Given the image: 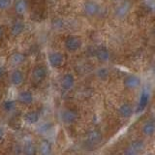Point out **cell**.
<instances>
[{"label":"cell","instance_id":"1","mask_svg":"<svg viewBox=\"0 0 155 155\" xmlns=\"http://www.w3.org/2000/svg\"><path fill=\"white\" fill-rule=\"evenodd\" d=\"M82 46V41L81 37L76 35L68 36L64 41V47L69 52H76L80 50Z\"/></svg>","mask_w":155,"mask_h":155},{"label":"cell","instance_id":"2","mask_svg":"<svg viewBox=\"0 0 155 155\" xmlns=\"http://www.w3.org/2000/svg\"><path fill=\"white\" fill-rule=\"evenodd\" d=\"M131 9H132V2L129 0H124L115 8L114 15L118 19H124L129 15Z\"/></svg>","mask_w":155,"mask_h":155},{"label":"cell","instance_id":"3","mask_svg":"<svg viewBox=\"0 0 155 155\" xmlns=\"http://www.w3.org/2000/svg\"><path fill=\"white\" fill-rule=\"evenodd\" d=\"M101 6L94 0H87L84 4V12L88 17H96L101 12Z\"/></svg>","mask_w":155,"mask_h":155},{"label":"cell","instance_id":"4","mask_svg":"<svg viewBox=\"0 0 155 155\" xmlns=\"http://www.w3.org/2000/svg\"><path fill=\"white\" fill-rule=\"evenodd\" d=\"M48 76V69L45 65H36L35 67L32 69V81L36 84L39 82H42L44 80H46V78Z\"/></svg>","mask_w":155,"mask_h":155},{"label":"cell","instance_id":"5","mask_svg":"<svg viewBox=\"0 0 155 155\" xmlns=\"http://www.w3.org/2000/svg\"><path fill=\"white\" fill-rule=\"evenodd\" d=\"M142 84V79L137 75H128L123 80V86L128 90H135Z\"/></svg>","mask_w":155,"mask_h":155},{"label":"cell","instance_id":"6","mask_svg":"<svg viewBox=\"0 0 155 155\" xmlns=\"http://www.w3.org/2000/svg\"><path fill=\"white\" fill-rule=\"evenodd\" d=\"M145 148V143L142 140H135L125 148V154H140Z\"/></svg>","mask_w":155,"mask_h":155},{"label":"cell","instance_id":"7","mask_svg":"<svg viewBox=\"0 0 155 155\" xmlns=\"http://www.w3.org/2000/svg\"><path fill=\"white\" fill-rule=\"evenodd\" d=\"M48 63L52 68H59L65 62V57L60 51H52L48 56Z\"/></svg>","mask_w":155,"mask_h":155},{"label":"cell","instance_id":"8","mask_svg":"<svg viewBox=\"0 0 155 155\" xmlns=\"http://www.w3.org/2000/svg\"><path fill=\"white\" fill-rule=\"evenodd\" d=\"M61 121L66 125L74 124L79 118V114L74 110H65L61 113Z\"/></svg>","mask_w":155,"mask_h":155},{"label":"cell","instance_id":"9","mask_svg":"<svg viewBox=\"0 0 155 155\" xmlns=\"http://www.w3.org/2000/svg\"><path fill=\"white\" fill-rule=\"evenodd\" d=\"M117 114L119 115V117L123 119H128L133 116V114H135V110L131 104L123 103L122 105H120L119 108L117 109Z\"/></svg>","mask_w":155,"mask_h":155},{"label":"cell","instance_id":"10","mask_svg":"<svg viewBox=\"0 0 155 155\" xmlns=\"http://www.w3.org/2000/svg\"><path fill=\"white\" fill-rule=\"evenodd\" d=\"M86 140L92 145L100 144L102 143V140H103V134L98 129H92L87 133Z\"/></svg>","mask_w":155,"mask_h":155},{"label":"cell","instance_id":"11","mask_svg":"<svg viewBox=\"0 0 155 155\" xmlns=\"http://www.w3.org/2000/svg\"><path fill=\"white\" fill-rule=\"evenodd\" d=\"M75 85V77L71 73H66L63 75L60 80V86L63 90H71Z\"/></svg>","mask_w":155,"mask_h":155},{"label":"cell","instance_id":"12","mask_svg":"<svg viewBox=\"0 0 155 155\" xmlns=\"http://www.w3.org/2000/svg\"><path fill=\"white\" fill-rule=\"evenodd\" d=\"M40 113L37 110H28L22 116L23 122L27 125H33L39 122L40 120Z\"/></svg>","mask_w":155,"mask_h":155},{"label":"cell","instance_id":"13","mask_svg":"<svg viewBox=\"0 0 155 155\" xmlns=\"http://www.w3.org/2000/svg\"><path fill=\"white\" fill-rule=\"evenodd\" d=\"M24 81V74L21 70L15 69L10 74V82L14 86H19L23 84Z\"/></svg>","mask_w":155,"mask_h":155},{"label":"cell","instance_id":"14","mask_svg":"<svg viewBox=\"0 0 155 155\" xmlns=\"http://www.w3.org/2000/svg\"><path fill=\"white\" fill-rule=\"evenodd\" d=\"M149 99H150V95L147 90H143L142 92V94L140 96V99L138 102V105H137V108H136V113H142V111L144 110V109L147 108L148 103H149Z\"/></svg>","mask_w":155,"mask_h":155},{"label":"cell","instance_id":"15","mask_svg":"<svg viewBox=\"0 0 155 155\" xmlns=\"http://www.w3.org/2000/svg\"><path fill=\"white\" fill-rule=\"evenodd\" d=\"M34 98L32 93L29 90H23L21 91L18 95V102L19 104L24 106H29L33 103Z\"/></svg>","mask_w":155,"mask_h":155},{"label":"cell","instance_id":"16","mask_svg":"<svg viewBox=\"0 0 155 155\" xmlns=\"http://www.w3.org/2000/svg\"><path fill=\"white\" fill-rule=\"evenodd\" d=\"M96 58L100 62H107L110 59V51L109 48L105 46H100L97 48L96 52H95Z\"/></svg>","mask_w":155,"mask_h":155},{"label":"cell","instance_id":"17","mask_svg":"<svg viewBox=\"0 0 155 155\" xmlns=\"http://www.w3.org/2000/svg\"><path fill=\"white\" fill-rule=\"evenodd\" d=\"M26 60V56L23 54L22 52H14L11 54V56L9 57V62L10 64L17 67L23 64Z\"/></svg>","mask_w":155,"mask_h":155},{"label":"cell","instance_id":"18","mask_svg":"<svg viewBox=\"0 0 155 155\" xmlns=\"http://www.w3.org/2000/svg\"><path fill=\"white\" fill-rule=\"evenodd\" d=\"M25 29V24L21 21H14V23L11 25L10 28V33L13 37H18L24 31Z\"/></svg>","mask_w":155,"mask_h":155},{"label":"cell","instance_id":"19","mask_svg":"<svg viewBox=\"0 0 155 155\" xmlns=\"http://www.w3.org/2000/svg\"><path fill=\"white\" fill-rule=\"evenodd\" d=\"M142 133L145 137H151L155 134V122L148 120L142 126Z\"/></svg>","mask_w":155,"mask_h":155},{"label":"cell","instance_id":"20","mask_svg":"<svg viewBox=\"0 0 155 155\" xmlns=\"http://www.w3.org/2000/svg\"><path fill=\"white\" fill-rule=\"evenodd\" d=\"M15 11L18 15H23L27 12L28 10V1L27 0H17L15 2Z\"/></svg>","mask_w":155,"mask_h":155},{"label":"cell","instance_id":"21","mask_svg":"<svg viewBox=\"0 0 155 155\" xmlns=\"http://www.w3.org/2000/svg\"><path fill=\"white\" fill-rule=\"evenodd\" d=\"M38 152H40L41 154L44 155H48L51 154L52 152V147H51V143L48 142V140H43L41 142L40 145L38 147Z\"/></svg>","mask_w":155,"mask_h":155},{"label":"cell","instance_id":"22","mask_svg":"<svg viewBox=\"0 0 155 155\" xmlns=\"http://www.w3.org/2000/svg\"><path fill=\"white\" fill-rule=\"evenodd\" d=\"M2 108H3V110L6 111V113H12L17 108V102L14 101L12 99H7L3 102L2 104Z\"/></svg>","mask_w":155,"mask_h":155},{"label":"cell","instance_id":"23","mask_svg":"<svg viewBox=\"0 0 155 155\" xmlns=\"http://www.w3.org/2000/svg\"><path fill=\"white\" fill-rule=\"evenodd\" d=\"M96 77L100 81H107L110 77V70L107 67H100L96 71Z\"/></svg>","mask_w":155,"mask_h":155},{"label":"cell","instance_id":"24","mask_svg":"<svg viewBox=\"0 0 155 155\" xmlns=\"http://www.w3.org/2000/svg\"><path fill=\"white\" fill-rule=\"evenodd\" d=\"M23 152L28 155L36 154V153H38V147L34 143H28L23 147Z\"/></svg>","mask_w":155,"mask_h":155},{"label":"cell","instance_id":"25","mask_svg":"<svg viewBox=\"0 0 155 155\" xmlns=\"http://www.w3.org/2000/svg\"><path fill=\"white\" fill-rule=\"evenodd\" d=\"M52 128V123L51 122H47V123H43L38 127V132L40 134H46L48 131Z\"/></svg>","mask_w":155,"mask_h":155},{"label":"cell","instance_id":"26","mask_svg":"<svg viewBox=\"0 0 155 155\" xmlns=\"http://www.w3.org/2000/svg\"><path fill=\"white\" fill-rule=\"evenodd\" d=\"M12 5V0H0V11H5Z\"/></svg>","mask_w":155,"mask_h":155},{"label":"cell","instance_id":"27","mask_svg":"<svg viewBox=\"0 0 155 155\" xmlns=\"http://www.w3.org/2000/svg\"><path fill=\"white\" fill-rule=\"evenodd\" d=\"M4 33H5V31H4V27H3L2 25H0V40H2V39H3V37H4Z\"/></svg>","mask_w":155,"mask_h":155},{"label":"cell","instance_id":"28","mask_svg":"<svg viewBox=\"0 0 155 155\" xmlns=\"http://www.w3.org/2000/svg\"><path fill=\"white\" fill-rule=\"evenodd\" d=\"M4 136H5V132H4V129L0 127V140H2L3 138H4Z\"/></svg>","mask_w":155,"mask_h":155},{"label":"cell","instance_id":"29","mask_svg":"<svg viewBox=\"0 0 155 155\" xmlns=\"http://www.w3.org/2000/svg\"><path fill=\"white\" fill-rule=\"evenodd\" d=\"M4 74H5V69H4V67L0 65V79H1V78L4 76Z\"/></svg>","mask_w":155,"mask_h":155},{"label":"cell","instance_id":"30","mask_svg":"<svg viewBox=\"0 0 155 155\" xmlns=\"http://www.w3.org/2000/svg\"><path fill=\"white\" fill-rule=\"evenodd\" d=\"M110 1H114V0H110Z\"/></svg>","mask_w":155,"mask_h":155}]
</instances>
